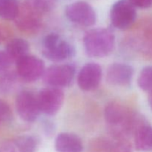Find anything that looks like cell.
Instances as JSON below:
<instances>
[{
    "instance_id": "obj_11",
    "label": "cell",
    "mask_w": 152,
    "mask_h": 152,
    "mask_svg": "<svg viewBox=\"0 0 152 152\" xmlns=\"http://www.w3.org/2000/svg\"><path fill=\"white\" fill-rule=\"evenodd\" d=\"M134 69L129 64L114 62L108 67L106 71V81L114 87L127 88L132 85Z\"/></svg>"
},
{
    "instance_id": "obj_13",
    "label": "cell",
    "mask_w": 152,
    "mask_h": 152,
    "mask_svg": "<svg viewBox=\"0 0 152 152\" xmlns=\"http://www.w3.org/2000/svg\"><path fill=\"white\" fill-rule=\"evenodd\" d=\"M54 148L56 152H82L84 147L78 135L71 132H62L55 138Z\"/></svg>"
},
{
    "instance_id": "obj_23",
    "label": "cell",
    "mask_w": 152,
    "mask_h": 152,
    "mask_svg": "<svg viewBox=\"0 0 152 152\" xmlns=\"http://www.w3.org/2000/svg\"><path fill=\"white\" fill-rule=\"evenodd\" d=\"M42 127L45 135L48 137H51L56 131V126L54 123L50 120H45L42 123Z\"/></svg>"
},
{
    "instance_id": "obj_4",
    "label": "cell",
    "mask_w": 152,
    "mask_h": 152,
    "mask_svg": "<svg viewBox=\"0 0 152 152\" xmlns=\"http://www.w3.org/2000/svg\"><path fill=\"white\" fill-rule=\"evenodd\" d=\"M137 15L136 7L129 0H117L110 10V21L114 28L125 31L134 24Z\"/></svg>"
},
{
    "instance_id": "obj_24",
    "label": "cell",
    "mask_w": 152,
    "mask_h": 152,
    "mask_svg": "<svg viewBox=\"0 0 152 152\" xmlns=\"http://www.w3.org/2000/svg\"><path fill=\"white\" fill-rule=\"evenodd\" d=\"M132 4L139 8H148L152 5V0H129Z\"/></svg>"
},
{
    "instance_id": "obj_7",
    "label": "cell",
    "mask_w": 152,
    "mask_h": 152,
    "mask_svg": "<svg viewBox=\"0 0 152 152\" xmlns=\"http://www.w3.org/2000/svg\"><path fill=\"white\" fill-rule=\"evenodd\" d=\"M65 14L70 22L83 27H91L96 22L94 8L86 1H77L65 7Z\"/></svg>"
},
{
    "instance_id": "obj_21",
    "label": "cell",
    "mask_w": 152,
    "mask_h": 152,
    "mask_svg": "<svg viewBox=\"0 0 152 152\" xmlns=\"http://www.w3.org/2000/svg\"><path fill=\"white\" fill-rule=\"evenodd\" d=\"M13 120V113L10 105L0 99V125L7 124Z\"/></svg>"
},
{
    "instance_id": "obj_16",
    "label": "cell",
    "mask_w": 152,
    "mask_h": 152,
    "mask_svg": "<svg viewBox=\"0 0 152 152\" xmlns=\"http://www.w3.org/2000/svg\"><path fill=\"white\" fill-rule=\"evenodd\" d=\"M22 81L16 71H7L0 74V93L4 95L11 94L16 91Z\"/></svg>"
},
{
    "instance_id": "obj_20",
    "label": "cell",
    "mask_w": 152,
    "mask_h": 152,
    "mask_svg": "<svg viewBox=\"0 0 152 152\" xmlns=\"http://www.w3.org/2000/svg\"><path fill=\"white\" fill-rule=\"evenodd\" d=\"M25 2L42 14L51 11L56 6V0H26Z\"/></svg>"
},
{
    "instance_id": "obj_17",
    "label": "cell",
    "mask_w": 152,
    "mask_h": 152,
    "mask_svg": "<svg viewBox=\"0 0 152 152\" xmlns=\"http://www.w3.org/2000/svg\"><path fill=\"white\" fill-rule=\"evenodd\" d=\"M18 0H0V18L7 21H14L20 10Z\"/></svg>"
},
{
    "instance_id": "obj_12",
    "label": "cell",
    "mask_w": 152,
    "mask_h": 152,
    "mask_svg": "<svg viewBox=\"0 0 152 152\" xmlns=\"http://www.w3.org/2000/svg\"><path fill=\"white\" fill-rule=\"evenodd\" d=\"M39 142L37 136L22 135L4 142L0 146V152H36Z\"/></svg>"
},
{
    "instance_id": "obj_14",
    "label": "cell",
    "mask_w": 152,
    "mask_h": 152,
    "mask_svg": "<svg viewBox=\"0 0 152 152\" xmlns=\"http://www.w3.org/2000/svg\"><path fill=\"white\" fill-rule=\"evenodd\" d=\"M134 145L137 150L148 151L152 150V126L144 123L140 126L134 134Z\"/></svg>"
},
{
    "instance_id": "obj_2",
    "label": "cell",
    "mask_w": 152,
    "mask_h": 152,
    "mask_svg": "<svg viewBox=\"0 0 152 152\" xmlns=\"http://www.w3.org/2000/svg\"><path fill=\"white\" fill-rule=\"evenodd\" d=\"M41 50L44 57L54 62H64L75 54L74 46L56 33H50L43 37Z\"/></svg>"
},
{
    "instance_id": "obj_18",
    "label": "cell",
    "mask_w": 152,
    "mask_h": 152,
    "mask_svg": "<svg viewBox=\"0 0 152 152\" xmlns=\"http://www.w3.org/2000/svg\"><path fill=\"white\" fill-rule=\"evenodd\" d=\"M137 85L143 91L152 92V66H145L140 72L137 77Z\"/></svg>"
},
{
    "instance_id": "obj_3",
    "label": "cell",
    "mask_w": 152,
    "mask_h": 152,
    "mask_svg": "<svg viewBox=\"0 0 152 152\" xmlns=\"http://www.w3.org/2000/svg\"><path fill=\"white\" fill-rule=\"evenodd\" d=\"M76 77V67L74 64H56L45 69L42 80L48 86L64 88L73 84Z\"/></svg>"
},
{
    "instance_id": "obj_19",
    "label": "cell",
    "mask_w": 152,
    "mask_h": 152,
    "mask_svg": "<svg viewBox=\"0 0 152 152\" xmlns=\"http://www.w3.org/2000/svg\"><path fill=\"white\" fill-rule=\"evenodd\" d=\"M142 52L148 57L152 58V20L146 22L142 30Z\"/></svg>"
},
{
    "instance_id": "obj_26",
    "label": "cell",
    "mask_w": 152,
    "mask_h": 152,
    "mask_svg": "<svg viewBox=\"0 0 152 152\" xmlns=\"http://www.w3.org/2000/svg\"><path fill=\"white\" fill-rule=\"evenodd\" d=\"M148 104H149V105H150V108H151V110H152V92L149 93V95H148Z\"/></svg>"
},
{
    "instance_id": "obj_25",
    "label": "cell",
    "mask_w": 152,
    "mask_h": 152,
    "mask_svg": "<svg viewBox=\"0 0 152 152\" xmlns=\"http://www.w3.org/2000/svg\"><path fill=\"white\" fill-rule=\"evenodd\" d=\"M6 37V32L4 31V30L0 26V42H1L2 40H4Z\"/></svg>"
},
{
    "instance_id": "obj_9",
    "label": "cell",
    "mask_w": 152,
    "mask_h": 152,
    "mask_svg": "<svg viewBox=\"0 0 152 152\" xmlns=\"http://www.w3.org/2000/svg\"><path fill=\"white\" fill-rule=\"evenodd\" d=\"M42 13L33 8L27 2L20 5V10L15 23L18 29L27 34L38 33L42 26Z\"/></svg>"
},
{
    "instance_id": "obj_15",
    "label": "cell",
    "mask_w": 152,
    "mask_h": 152,
    "mask_svg": "<svg viewBox=\"0 0 152 152\" xmlns=\"http://www.w3.org/2000/svg\"><path fill=\"white\" fill-rule=\"evenodd\" d=\"M5 51L13 62H16L20 58L29 54L30 44L24 39H12L6 45Z\"/></svg>"
},
{
    "instance_id": "obj_5",
    "label": "cell",
    "mask_w": 152,
    "mask_h": 152,
    "mask_svg": "<svg viewBox=\"0 0 152 152\" xmlns=\"http://www.w3.org/2000/svg\"><path fill=\"white\" fill-rule=\"evenodd\" d=\"M15 107L19 118L25 123H34L41 114L37 95L29 90H22L18 93Z\"/></svg>"
},
{
    "instance_id": "obj_22",
    "label": "cell",
    "mask_w": 152,
    "mask_h": 152,
    "mask_svg": "<svg viewBox=\"0 0 152 152\" xmlns=\"http://www.w3.org/2000/svg\"><path fill=\"white\" fill-rule=\"evenodd\" d=\"M13 62L5 50H0V74L8 71Z\"/></svg>"
},
{
    "instance_id": "obj_1",
    "label": "cell",
    "mask_w": 152,
    "mask_h": 152,
    "mask_svg": "<svg viewBox=\"0 0 152 152\" xmlns=\"http://www.w3.org/2000/svg\"><path fill=\"white\" fill-rule=\"evenodd\" d=\"M86 53L91 58H104L109 56L116 45L115 35L109 28H96L89 30L83 37Z\"/></svg>"
},
{
    "instance_id": "obj_6",
    "label": "cell",
    "mask_w": 152,
    "mask_h": 152,
    "mask_svg": "<svg viewBox=\"0 0 152 152\" xmlns=\"http://www.w3.org/2000/svg\"><path fill=\"white\" fill-rule=\"evenodd\" d=\"M16 71L22 81L34 83L42 78L45 71L44 61L34 55L28 54L16 62Z\"/></svg>"
},
{
    "instance_id": "obj_10",
    "label": "cell",
    "mask_w": 152,
    "mask_h": 152,
    "mask_svg": "<svg viewBox=\"0 0 152 152\" xmlns=\"http://www.w3.org/2000/svg\"><path fill=\"white\" fill-rule=\"evenodd\" d=\"M102 78V67L96 62H88L77 74V85L82 91H92L99 87Z\"/></svg>"
},
{
    "instance_id": "obj_8",
    "label": "cell",
    "mask_w": 152,
    "mask_h": 152,
    "mask_svg": "<svg viewBox=\"0 0 152 152\" xmlns=\"http://www.w3.org/2000/svg\"><path fill=\"white\" fill-rule=\"evenodd\" d=\"M37 95L41 113L48 117L56 115L65 101L63 91L59 88L48 86L40 90Z\"/></svg>"
}]
</instances>
